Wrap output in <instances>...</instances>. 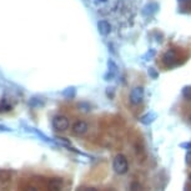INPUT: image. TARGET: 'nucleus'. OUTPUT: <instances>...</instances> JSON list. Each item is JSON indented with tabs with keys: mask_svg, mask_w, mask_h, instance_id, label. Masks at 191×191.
Instances as JSON below:
<instances>
[{
	"mask_svg": "<svg viewBox=\"0 0 191 191\" xmlns=\"http://www.w3.org/2000/svg\"><path fill=\"white\" fill-rule=\"evenodd\" d=\"M98 30H99L100 35L106 36V35L110 34V31H111V25H110V23L106 21V20H100V21L98 23Z\"/></svg>",
	"mask_w": 191,
	"mask_h": 191,
	"instance_id": "nucleus-7",
	"label": "nucleus"
},
{
	"mask_svg": "<svg viewBox=\"0 0 191 191\" xmlns=\"http://www.w3.org/2000/svg\"><path fill=\"white\" fill-rule=\"evenodd\" d=\"M190 124H191V117H190Z\"/></svg>",
	"mask_w": 191,
	"mask_h": 191,
	"instance_id": "nucleus-21",
	"label": "nucleus"
},
{
	"mask_svg": "<svg viewBox=\"0 0 191 191\" xmlns=\"http://www.w3.org/2000/svg\"><path fill=\"white\" fill-rule=\"evenodd\" d=\"M180 147H181V149H186V150L191 151V141H186V142H181V144H180Z\"/></svg>",
	"mask_w": 191,
	"mask_h": 191,
	"instance_id": "nucleus-15",
	"label": "nucleus"
},
{
	"mask_svg": "<svg viewBox=\"0 0 191 191\" xmlns=\"http://www.w3.org/2000/svg\"><path fill=\"white\" fill-rule=\"evenodd\" d=\"M11 106L6 103H0V111H5V110H10Z\"/></svg>",
	"mask_w": 191,
	"mask_h": 191,
	"instance_id": "nucleus-16",
	"label": "nucleus"
},
{
	"mask_svg": "<svg viewBox=\"0 0 191 191\" xmlns=\"http://www.w3.org/2000/svg\"><path fill=\"white\" fill-rule=\"evenodd\" d=\"M129 100L131 105H139L144 100V89L141 86H136L130 91Z\"/></svg>",
	"mask_w": 191,
	"mask_h": 191,
	"instance_id": "nucleus-3",
	"label": "nucleus"
},
{
	"mask_svg": "<svg viewBox=\"0 0 191 191\" xmlns=\"http://www.w3.org/2000/svg\"><path fill=\"white\" fill-rule=\"evenodd\" d=\"M108 68H109V73H108V75H110L109 78L116 75L117 71H119V70H117V66H116V64H115L112 60H109V61H108Z\"/></svg>",
	"mask_w": 191,
	"mask_h": 191,
	"instance_id": "nucleus-9",
	"label": "nucleus"
},
{
	"mask_svg": "<svg viewBox=\"0 0 191 191\" xmlns=\"http://www.w3.org/2000/svg\"><path fill=\"white\" fill-rule=\"evenodd\" d=\"M147 73H149V75H150L151 79H157V78H159V73H157L154 68H150V69L147 70Z\"/></svg>",
	"mask_w": 191,
	"mask_h": 191,
	"instance_id": "nucleus-13",
	"label": "nucleus"
},
{
	"mask_svg": "<svg viewBox=\"0 0 191 191\" xmlns=\"http://www.w3.org/2000/svg\"><path fill=\"white\" fill-rule=\"evenodd\" d=\"M112 169L117 175H124L127 169H129V164H127V160L125 155L122 154H117L112 161Z\"/></svg>",
	"mask_w": 191,
	"mask_h": 191,
	"instance_id": "nucleus-1",
	"label": "nucleus"
},
{
	"mask_svg": "<svg viewBox=\"0 0 191 191\" xmlns=\"http://www.w3.org/2000/svg\"><path fill=\"white\" fill-rule=\"evenodd\" d=\"M84 191H98V190L94 187H86V189H84Z\"/></svg>",
	"mask_w": 191,
	"mask_h": 191,
	"instance_id": "nucleus-19",
	"label": "nucleus"
},
{
	"mask_svg": "<svg viewBox=\"0 0 191 191\" xmlns=\"http://www.w3.org/2000/svg\"><path fill=\"white\" fill-rule=\"evenodd\" d=\"M181 94H182V98L185 99V100H191V86H185L184 89H182V91H181Z\"/></svg>",
	"mask_w": 191,
	"mask_h": 191,
	"instance_id": "nucleus-10",
	"label": "nucleus"
},
{
	"mask_svg": "<svg viewBox=\"0 0 191 191\" xmlns=\"http://www.w3.org/2000/svg\"><path fill=\"white\" fill-rule=\"evenodd\" d=\"M175 60H176V51L172 50V49L168 50L164 54V56H163V61H164L165 65H168V66H172L175 64Z\"/></svg>",
	"mask_w": 191,
	"mask_h": 191,
	"instance_id": "nucleus-5",
	"label": "nucleus"
},
{
	"mask_svg": "<svg viewBox=\"0 0 191 191\" xmlns=\"http://www.w3.org/2000/svg\"><path fill=\"white\" fill-rule=\"evenodd\" d=\"M157 10V4H149L146 5V8L144 9V14L147 15V14H152L154 11Z\"/></svg>",
	"mask_w": 191,
	"mask_h": 191,
	"instance_id": "nucleus-11",
	"label": "nucleus"
},
{
	"mask_svg": "<svg viewBox=\"0 0 191 191\" xmlns=\"http://www.w3.org/2000/svg\"><path fill=\"white\" fill-rule=\"evenodd\" d=\"M70 126V121L66 116H62V115H59V116H55L54 120H53V127L54 130L59 131V133H62V131H66Z\"/></svg>",
	"mask_w": 191,
	"mask_h": 191,
	"instance_id": "nucleus-2",
	"label": "nucleus"
},
{
	"mask_svg": "<svg viewBox=\"0 0 191 191\" xmlns=\"http://www.w3.org/2000/svg\"><path fill=\"white\" fill-rule=\"evenodd\" d=\"M190 179H191V174H190Z\"/></svg>",
	"mask_w": 191,
	"mask_h": 191,
	"instance_id": "nucleus-22",
	"label": "nucleus"
},
{
	"mask_svg": "<svg viewBox=\"0 0 191 191\" xmlns=\"http://www.w3.org/2000/svg\"><path fill=\"white\" fill-rule=\"evenodd\" d=\"M62 180L59 177L50 179L48 182V191H61L62 189Z\"/></svg>",
	"mask_w": 191,
	"mask_h": 191,
	"instance_id": "nucleus-6",
	"label": "nucleus"
},
{
	"mask_svg": "<svg viewBox=\"0 0 191 191\" xmlns=\"http://www.w3.org/2000/svg\"><path fill=\"white\" fill-rule=\"evenodd\" d=\"M130 191H141V185L139 182H133L130 186Z\"/></svg>",
	"mask_w": 191,
	"mask_h": 191,
	"instance_id": "nucleus-14",
	"label": "nucleus"
},
{
	"mask_svg": "<svg viewBox=\"0 0 191 191\" xmlns=\"http://www.w3.org/2000/svg\"><path fill=\"white\" fill-rule=\"evenodd\" d=\"M185 160H186V163H187L189 165H191V151H189V152L186 154V156H185Z\"/></svg>",
	"mask_w": 191,
	"mask_h": 191,
	"instance_id": "nucleus-17",
	"label": "nucleus"
},
{
	"mask_svg": "<svg viewBox=\"0 0 191 191\" xmlns=\"http://www.w3.org/2000/svg\"><path fill=\"white\" fill-rule=\"evenodd\" d=\"M154 53H156V51H155V50H150V51L146 54L147 56H145V60H150V59L154 56V55H151V54H154Z\"/></svg>",
	"mask_w": 191,
	"mask_h": 191,
	"instance_id": "nucleus-18",
	"label": "nucleus"
},
{
	"mask_svg": "<svg viewBox=\"0 0 191 191\" xmlns=\"http://www.w3.org/2000/svg\"><path fill=\"white\" fill-rule=\"evenodd\" d=\"M179 2H184V3H186V2H190V0H179Z\"/></svg>",
	"mask_w": 191,
	"mask_h": 191,
	"instance_id": "nucleus-20",
	"label": "nucleus"
},
{
	"mask_svg": "<svg viewBox=\"0 0 191 191\" xmlns=\"http://www.w3.org/2000/svg\"><path fill=\"white\" fill-rule=\"evenodd\" d=\"M87 129H89V125H87V122L84 121V120H78V121H75V122L73 124V131H74L76 135H83V134H85V133L87 131Z\"/></svg>",
	"mask_w": 191,
	"mask_h": 191,
	"instance_id": "nucleus-4",
	"label": "nucleus"
},
{
	"mask_svg": "<svg viewBox=\"0 0 191 191\" xmlns=\"http://www.w3.org/2000/svg\"><path fill=\"white\" fill-rule=\"evenodd\" d=\"M64 96H66V98H74V95L76 94V89L75 87H69L66 90H64Z\"/></svg>",
	"mask_w": 191,
	"mask_h": 191,
	"instance_id": "nucleus-12",
	"label": "nucleus"
},
{
	"mask_svg": "<svg viewBox=\"0 0 191 191\" xmlns=\"http://www.w3.org/2000/svg\"><path fill=\"white\" fill-rule=\"evenodd\" d=\"M155 119H156V112L150 111V112L145 114L144 116H141V117H140V121H141L142 124H145V125H149V124H151Z\"/></svg>",
	"mask_w": 191,
	"mask_h": 191,
	"instance_id": "nucleus-8",
	"label": "nucleus"
}]
</instances>
